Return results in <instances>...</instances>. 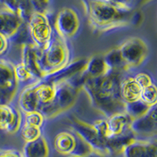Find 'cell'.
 <instances>
[{"label": "cell", "instance_id": "d4e9b609", "mask_svg": "<svg viewBox=\"0 0 157 157\" xmlns=\"http://www.w3.org/2000/svg\"><path fill=\"white\" fill-rule=\"evenodd\" d=\"M149 106L147 105L141 100H137L136 101L125 104L124 112L129 115L133 120L144 116L149 109Z\"/></svg>", "mask_w": 157, "mask_h": 157}, {"label": "cell", "instance_id": "52a82bcc", "mask_svg": "<svg viewBox=\"0 0 157 157\" xmlns=\"http://www.w3.org/2000/svg\"><path fill=\"white\" fill-rule=\"evenodd\" d=\"M19 83L14 74V65L0 59V105L10 104L17 93Z\"/></svg>", "mask_w": 157, "mask_h": 157}, {"label": "cell", "instance_id": "ac0fdd59", "mask_svg": "<svg viewBox=\"0 0 157 157\" xmlns=\"http://www.w3.org/2000/svg\"><path fill=\"white\" fill-rule=\"evenodd\" d=\"M141 88L135 82L134 77H127L120 83V96L124 103H130L139 100Z\"/></svg>", "mask_w": 157, "mask_h": 157}, {"label": "cell", "instance_id": "d6986e66", "mask_svg": "<svg viewBox=\"0 0 157 157\" xmlns=\"http://www.w3.org/2000/svg\"><path fill=\"white\" fill-rule=\"evenodd\" d=\"M5 8L16 13L24 21L27 23L34 12L30 0H0Z\"/></svg>", "mask_w": 157, "mask_h": 157}, {"label": "cell", "instance_id": "836d02e7", "mask_svg": "<svg viewBox=\"0 0 157 157\" xmlns=\"http://www.w3.org/2000/svg\"><path fill=\"white\" fill-rule=\"evenodd\" d=\"M104 1L112 4L119 9L123 10H132V6H131L132 0H104Z\"/></svg>", "mask_w": 157, "mask_h": 157}, {"label": "cell", "instance_id": "d6a6232c", "mask_svg": "<svg viewBox=\"0 0 157 157\" xmlns=\"http://www.w3.org/2000/svg\"><path fill=\"white\" fill-rule=\"evenodd\" d=\"M34 12L46 13L48 8L50 0H30Z\"/></svg>", "mask_w": 157, "mask_h": 157}, {"label": "cell", "instance_id": "603a6c76", "mask_svg": "<svg viewBox=\"0 0 157 157\" xmlns=\"http://www.w3.org/2000/svg\"><path fill=\"white\" fill-rule=\"evenodd\" d=\"M109 71L103 57L94 56L88 59L83 74L86 78H97L106 74Z\"/></svg>", "mask_w": 157, "mask_h": 157}, {"label": "cell", "instance_id": "7c38bea8", "mask_svg": "<svg viewBox=\"0 0 157 157\" xmlns=\"http://www.w3.org/2000/svg\"><path fill=\"white\" fill-rule=\"evenodd\" d=\"M25 23L16 13L6 8L0 10V34L8 39H12Z\"/></svg>", "mask_w": 157, "mask_h": 157}, {"label": "cell", "instance_id": "f1b7e54d", "mask_svg": "<svg viewBox=\"0 0 157 157\" xmlns=\"http://www.w3.org/2000/svg\"><path fill=\"white\" fill-rule=\"evenodd\" d=\"M14 74L18 83H25V82H29L33 80L37 82V80L33 77L29 69L22 63L15 65Z\"/></svg>", "mask_w": 157, "mask_h": 157}, {"label": "cell", "instance_id": "4316f807", "mask_svg": "<svg viewBox=\"0 0 157 157\" xmlns=\"http://www.w3.org/2000/svg\"><path fill=\"white\" fill-rule=\"evenodd\" d=\"M20 130H21V136L25 142H30L37 140L42 136L40 127L23 124Z\"/></svg>", "mask_w": 157, "mask_h": 157}, {"label": "cell", "instance_id": "e575fe53", "mask_svg": "<svg viewBox=\"0 0 157 157\" xmlns=\"http://www.w3.org/2000/svg\"><path fill=\"white\" fill-rule=\"evenodd\" d=\"M8 48V39L0 34V55L6 51Z\"/></svg>", "mask_w": 157, "mask_h": 157}, {"label": "cell", "instance_id": "5b68a950", "mask_svg": "<svg viewBox=\"0 0 157 157\" xmlns=\"http://www.w3.org/2000/svg\"><path fill=\"white\" fill-rule=\"evenodd\" d=\"M27 25L32 43L38 48H44L53 37V30L47 14L33 12Z\"/></svg>", "mask_w": 157, "mask_h": 157}, {"label": "cell", "instance_id": "9c48e42d", "mask_svg": "<svg viewBox=\"0 0 157 157\" xmlns=\"http://www.w3.org/2000/svg\"><path fill=\"white\" fill-rule=\"evenodd\" d=\"M80 21L77 13L73 9L64 7L57 13L55 21V29L63 39L73 37L78 32Z\"/></svg>", "mask_w": 157, "mask_h": 157}, {"label": "cell", "instance_id": "cb8c5ba5", "mask_svg": "<svg viewBox=\"0 0 157 157\" xmlns=\"http://www.w3.org/2000/svg\"><path fill=\"white\" fill-rule=\"evenodd\" d=\"M104 61L109 70L116 71H125L128 70L127 64L123 61L119 48L109 50L103 57Z\"/></svg>", "mask_w": 157, "mask_h": 157}, {"label": "cell", "instance_id": "7a4b0ae2", "mask_svg": "<svg viewBox=\"0 0 157 157\" xmlns=\"http://www.w3.org/2000/svg\"><path fill=\"white\" fill-rule=\"evenodd\" d=\"M90 25L95 31L105 32L132 21V10H123L104 0H81Z\"/></svg>", "mask_w": 157, "mask_h": 157}, {"label": "cell", "instance_id": "6da1fadb", "mask_svg": "<svg viewBox=\"0 0 157 157\" xmlns=\"http://www.w3.org/2000/svg\"><path fill=\"white\" fill-rule=\"evenodd\" d=\"M122 73L109 70L102 76L85 78L82 85L92 106L106 118L124 112L125 103L120 96Z\"/></svg>", "mask_w": 157, "mask_h": 157}, {"label": "cell", "instance_id": "44dd1931", "mask_svg": "<svg viewBox=\"0 0 157 157\" xmlns=\"http://www.w3.org/2000/svg\"><path fill=\"white\" fill-rule=\"evenodd\" d=\"M75 145V134L63 131L59 133L54 138V146L55 150L61 155H69Z\"/></svg>", "mask_w": 157, "mask_h": 157}, {"label": "cell", "instance_id": "2e32d148", "mask_svg": "<svg viewBox=\"0 0 157 157\" xmlns=\"http://www.w3.org/2000/svg\"><path fill=\"white\" fill-rule=\"evenodd\" d=\"M36 83L30 84L24 88L20 93L18 98V107L22 113H29L32 112H39L40 105L36 94Z\"/></svg>", "mask_w": 157, "mask_h": 157}, {"label": "cell", "instance_id": "5bb4252c", "mask_svg": "<svg viewBox=\"0 0 157 157\" xmlns=\"http://www.w3.org/2000/svg\"><path fill=\"white\" fill-rule=\"evenodd\" d=\"M39 48L33 43L23 45L21 63L29 69L36 80L41 81L43 76L39 68Z\"/></svg>", "mask_w": 157, "mask_h": 157}, {"label": "cell", "instance_id": "3957f363", "mask_svg": "<svg viewBox=\"0 0 157 157\" xmlns=\"http://www.w3.org/2000/svg\"><path fill=\"white\" fill-rule=\"evenodd\" d=\"M69 57V50L64 39L59 36H53L44 48L39 49V68L43 78L67 66Z\"/></svg>", "mask_w": 157, "mask_h": 157}, {"label": "cell", "instance_id": "4dcf8cb0", "mask_svg": "<svg viewBox=\"0 0 157 157\" xmlns=\"http://www.w3.org/2000/svg\"><path fill=\"white\" fill-rule=\"evenodd\" d=\"M45 117L39 112H32V113H25L24 124L34 127H41L44 123Z\"/></svg>", "mask_w": 157, "mask_h": 157}, {"label": "cell", "instance_id": "8fae6325", "mask_svg": "<svg viewBox=\"0 0 157 157\" xmlns=\"http://www.w3.org/2000/svg\"><path fill=\"white\" fill-rule=\"evenodd\" d=\"M22 118L19 109L10 104L0 105V130L15 134L21 129Z\"/></svg>", "mask_w": 157, "mask_h": 157}, {"label": "cell", "instance_id": "4fadbf2b", "mask_svg": "<svg viewBox=\"0 0 157 157\" xmlns=\"http://www.w3.org/2000/svg\"><path fill=\"white\" fill-rule=\"evenodd\" d=\"M122 152L124 157H157V146L155 142L135 138Z\"/></svg>", "mask_w": 157, "mask_h": 157}, {"label": "cell", "instance_id": "e0dca14e", "mask_svg": "<svg viewBox=\"0 0 157 157\" xmlns=\"http://www.w3.org/2000/svg\"><path fill=\"white\" fill-rule=\"evenodd\" d=\"M132 120V118L125 112L116 113L106 118L111 139L120 137L129 132L130 130V126Z\"/></svg>", "mask_w": 157, "mask_h": 157}, {"label": "cell", "instance_id": "1f68e13d", "mask_svg": "<svg viewBox=\"0 0 157 157\" xmlns=\"http://www.w3.org/2000/svg\"><path fill=\"white\" fill-rule=\"evenodd\" d=\"M134 78L141 89L153 83L151 76L145 72H140V73L136 74L134 76Z\"/></svg>", "mask_w": 157, "mask_h": 157}, {"label": "cell", "instance_id": "74e56055", "mask_svg": "<svg viewBox=\"0 0 157 157\" xmlns=\"http://www.w3.org/2000/svg\"><path fill=\"white\" fill-rule=\"evenodd\" d=\"M148 1H150V0H140V2H141V3H145V2H148Z\"/></svg>", "mask_w": 157, "mask_h": 157}, {"label": "cell", "instance_id": "ba28073f", "mask_svg": "<svg viewBox=\"0 0 157 157\" xmlns=\"http://www.w3.org/2000/svg\"><path fill=\"white\" fill-rule=\"evenodd\" d=\"M70 121L75 134L87 143L94 152L107 156L109 155L107 142L97 134L92 126L77 120L76 118H71Z\"/></svg>", "mask_w": 157, "mask_h": 157}, {"label": "cell", "instance_id": "83f0119b", "mask_svg": "<svg viewBox=\"0 0 157 157\" xmlns=\"http://www.w3.org/2000/svg\"><path fill=\"white\" fill-rule=\"evenodd\" d=\"M92 148L89 146L87 143H86L82 138L78 137L75 134V145L74 147L72 152L70 154L71 157H81L83 155H88V154L93 152Z\"/></svg>", "mask_w": 157, "mask_h": 157}, {"label": "cell", "instance_id": "30bf717a", "mask_svg": "<svg viewBox=\"0 0 157 157\" xmlns=\"http://www.w3.org/2000/svg\"><path fill=\"white\" fill-rule=\"evenodd\" d=\"M130 130L135 137H152L157 133L156 105L149 108L144 116L133 120L130 126Z\"/></svg>", "mask_w": 157, "mask_h": 157}, {"label": "cell", "instance_id": "484cf974", "mask_svg": "<svg viewBox=\"0 0 157 157\" xmlns=\"http://www.w3.org/2000/svg\"><path fill=\"white\" fill-rule=\"evenodd\" d=\"M140 100L142 101L149 107L156 105L157 101V88L155 84L152 83L149 86L141 89Z\"/></svg>", "mask_w": 157, "mask_h": 157}, {"label": "cell", "instance_id": "277c9868", "mask_svg": "<svg viewBox=\"0 0 157 157\" xmlns=\"http://www.w3.org/2000/svg\"><path fill=\"white\" fill-rule=\"evenodd\" d=\"M54 85L56 93L54 101L39 110L44 117L52 118L70 109L75 104L78 90L82 88V84L76 76Z\"/></svg>", "mask_w": 157, "mask_h": 157}, {"label": "cell", "instance_id": "9a60e30c", "mask_svg": "<svg viewBox=\"0 0 157 157\" xmlns=\"http://www.w3.org/2000/svg\"><path fill=\"white\" fill-rule=\"evenodd\" d=\"M86 61H87V59L77 60L76 61H74L73 63L68 64L67 66H65L64 68H62L56 73L47 75L45 78H43V79H42V80L50 82L52 84H56L60 82H62V81L68 80L73 76L76 75L77 74L80 73L84 71V68L86 67Z\"/></svg>", "mask_w": 157, "mask_h": 157}, {"label": "cell", "instance_id": "d590c367", "mask_svg": "<svg viewBox=\"0 0 157 157\" xmlns=\"http://www.w3.org/2000/svg\"><path fill=\"white\" fill-rule=\"evenodd\" d=\"M0 157H23L17 151H6L0 152Z\"/></svg>", "mask_w": 157, "mask_h": 157}, {"label": "cell", "instance_id": "8992f818", "mask_svg": "<svg viewBox=\"0 0 157 157\" xmlns=\"http://www.w3.org/2000/svg\"><path fill=\"white\" fill-rule=\"evenodd\" d=\"M127 68H137L143 64L148 54L146 43L139 38H130L119 47Z\"/></svg>", "mask_w": 157, "mask_h": 157}, {"label": "cell", "instance_id": "7402d4cb", "mask_svg": "<svg viewBox=\"0 0 157 157\" xmlns=\"http://www.w3.org/2000/svg\"><path fill=\"white\" fill-rule=\"evenodd\" d=\"M55 93L56 87L54 84L43 80L38 81L36 83V94L40 105L39 110L54 101Z\"/></svg>", "mask_w": 157, "mask_h": 157}, {"label": "cell", "instance_id": "f546056e", "mask_svg": "<svg viewBox=\"0 0 157 157\" xmlns=\"http://www.w3.org/2000/svg\"><path fill=\"white\" fill-rule=\"evenodd\" d=\"M91 126H92L94 130L96 131L97 134L100 136L102 139L105 140L107 142L108 145V141L111 140V135L110 133H109V127H108L106 119L105 120H96Z\"/></svg>", "mask_w": 157, "mask_h": 157}, {"label": "cell", "instance_id": "ffe728a7", "mask_svg": "<svg viewBox=\"0 0 157 157\" xmlns=\"http://www.w3.org/2000/svg\"><path fill=\"white\" fill-rule=\"evenodd\" d=\"M50 153L48 144L43 137L30 142H25L23 157H48Z\"/></svg>", "mask_w": 157, "mask_h": 157}, {"label": "cell", "instance_id": "8d00e7d4", "mask_svg": "<svg viewBox=\"0 0 157 157\" xmlns=\"http://www.w3.org/2000/svg\"><path fill=\"white\" fill-rule=\"evenodd\" d=\"M81 157H108L107 155H101V154H99L98 152H91V153L88 154V155H83V156H81Z\"/></svg>", "mask_w": 157, "mask_h": 157}]
</instances>
